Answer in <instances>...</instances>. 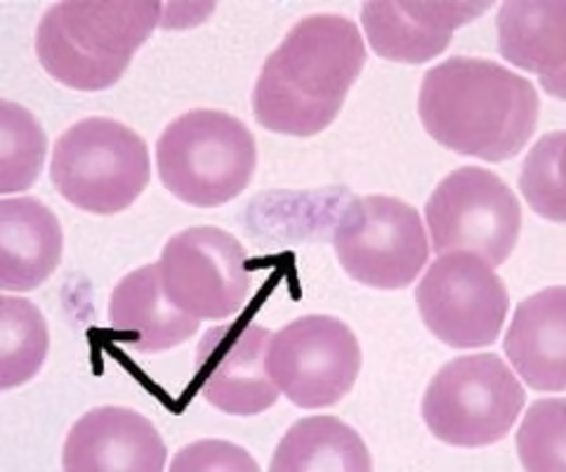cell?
I'll return each mask as SVG.
<instances>
[{
    "label": "cell",
    "instance_id": "6da1fadb",
    "mask_svg": "<svg viewBox=\"0 0 566 472\" xmlns=\"http://www.w3.org/2000/svg\"><path fill=\"white\" fill-rule=\"evenodd\" d=\"M364 64L357 24L340 14L305 17L260 69L253 91L258 124L279 135H318L340 114Z\"/></svg>",
    "mask_w": 566,
    "mask_h": 472
},
{
    "label": "cell",
    "instance_id": "7a4b0ae2",
    "mask_svg": "<svg viewBox=\"0 0 566 472\" xmlns=\"http://www.w3.org/2000/svg\"><path fill=\"white\" fill-rule=\"evenodd\" d=\"M536 87L510 69L451 57L422 78L418 114L434 143L455 154L501 164L517 156L538 124Z\"/></svg>",
    "mask_w": 566,
    "mask_h": 472
},
{
    "label": "cell",
    "instance_id": "3957f363",
    "mask_svg": "<svg viewBox=\"0 0 566 472\" xmlns=\"http://www.w3.org/2000/svg\"><path fill=\"white\" fill-rule=\"evenodd\" d=\"M156 0H64L35 31V52L45 72L74 91L112 87L161 24Z\"/></svg>",
    "mask_w": 566,
    "mask_h": 472
},
{
    "label": "cell",
    "instance_id": "277c9868",
    "mask_svg": "<svg viewBox=\"0 0 566 472\" xmlns=\"http://www.w3.org/2000/svg\"><path fill=\"white\" fill-rule=\"evenodd\" d=\"M156 166L172 197L197 208H216L251 185L258 166L255 137L232 114L187 112L158 137Z\"/></svg>",
    "mask_w": 566,
    "mask_h": 472
},
{
    "label": "cell",
    "instance_id": "5b68a950",
    "mask_svg": "<svg viewBox=\"0 0 566 472\" xmlns=\"http://www.w3.org/2000/svg\"><path fill=\"white\" fill-rule=\"evenodd\" d=\"M149 178L145 139L112 118L78 120L52 151V185L69 203L95 216L126 211L147 189Z\"/></svg>",
    "mask_w": 566,
    "mask_h": 472
},
{
    "label": "cell",
    "instance_id": "8992f818",
    "mask_svg": "<svg viewBox=\"0 0 566 472\" xmlns=\"http://www.w3.org/2000/svg\"><path fill=\"white\" fill-rule=\"evenodd\" d=\"M524 388L499 355L449 361L422 399L424 426L439 442L480 449L501 442L524 407Z\"/></svg>",
    "mask_w": 566,
    "mask_h": 472
},
{
    "label": "cell",
    "instance_id": "52a82bcc",
    "mask_svg": "<svg viewBox=\"0 0 566 472\" xmlns=\"http://www.w3.org/2000/svg\"><path fill=\"white\" fill-rule=\"evenodd\" d=\"M432 247L439 255L472 253L499 268L517 247L522 206L499 175L465 166L434 189L428 206Z\"/></svg>",
    "mask_w": 566,
    "mask_h": 472
},
{
    "label": "cell",
    "instance_id": "ba28073f",
    "mask_svg": "<svg viewBox=\"0 0 566 472\" xmlns=\"http://www.w3.org/2000/svg\"><path fill=\"white\" fill-rule=\"evenodd\" d=\"M333 249L354 282L380 291L413 284L430 255L418 211L392 197L349 201L333 230Z\"/></svg>",
    "mask_w": 566,
    "mask_h": 472
},
{
    "label": "cell",
    "instance_id": "9c48e42d",
    "mask_svg": "<svg viewBox=\"0 0 566 472\" xmlns=\"http://www.w3.org/2000/svg\"><path fill=\"white\" fill-rule=\"evenodd\" d=\"M416 303L434 338L455 349H476L499 338L510 295L486 260L472 253H447L422 276Z\"/></svg>",
    "mask_w": 566,
    "mask_h": 472
},
{
    "label": "cell",
    "instance_id": "30bf717a",
    "mask_svg": "<svg viewBox=\"0 0 566 472\" xmlns=\"http://www.w3.org/2000/svg\"><path fill=\"white\" fill-rule=\"evenodd\" d=\"M270 374L295 407H333L354 388L361 349L352 328L326 314H310L283 326L270 340Z\"/></svg>",
    "mask_w": 566,
    "mask_h": 472
},
{
    "label": "cell",
    "instance_id": "8fae6325",
    "mask_svg": "<svg viewBox=\"0 0 566 472\" xmlns=\"http://www.w3.org/2000/svg\"><path fill=\"white\" fill-rule=\"evenodd\" d=\"M158 268L168 298L197 319L232 317L251 293L245 249L218 227H189L170 237Z\"/></svg>",
    "mask_w": 566,
    "mask_h": 472
},
{
    "label": "cell",
    "instance_id": "7c38bea8",
    "mask_svg": "<svg viewBox=\"0 0 566 472\" xmlns=\"http://www.w3.org/2000/svg\"><path fill=\"white\" fill-rule=\"evenodd\" d=\"M270 328L239 319L210 328L197 347L193 388L210 407L232 416H255L276 405L279 388L270 374Z\"/></svg>",
    "mask_w": 566,
    "mask_h": 472
},
{
    "label": "cell",
    "instance_id": "4fadbf2b",
    "mask_svg": "<svg viewBox=\"0 0 566 472\" xmlns=\"http://www.w3.org/2000/svg\"><path fill=\"white\" fill-rule=\"evenodd\" d=\"M489 8L491 3L472 0H370L364 6L361 24L376 55L389 62L424 64L449 48L460 27Z\"/></svg>",
    "mask_w": 566,
    "mask_h": 472
},
{
    "label": "cell",
    "instance_id": "5bb4252c",
    "mask_svg": "<svg viewBox=\"0 0 566 472\" xmlns=\"http://www.w3.org/2000/svg\"><path fill=\"white\" fill-rule=\"evenodd\" d=\"M166 459V444L149 418L102 407L69 430L62 465L69 472H161Z\"/></svg>",
    "mask_w": 566,
    "mask_h": 472
},
{
    "label": "cell",
    "instance_id": "9a60e30c",
    "mask_svg": "<svg viewBox=\"0 0 566 472\" xmlns=\"http://www.w3.org/2000/svg\"><path fill=\"white\" fill-rule=\"evenodd\" d=\"M109 324L137 353L156 355L197 334L201 319L177 307L164 289L161 268L145 265L126 274L109 298Z\"/></svg>",
    "mask_w": 566,
    "mask_h": 472
},
{
    "label": "cell",
    "instance_id": "2e32d148",
    "mask_svg": "<svg viewBox=\"0 0 566 472\" xmlns=\"http://www.w3.org/2000/svg\"><path fill=\"white\" fill-rule=\"evenodd\" d=\"M505 355L528 388L566 390V289L553 286L522 301L505 336Z\"/></svg>",
    "mask_w": 566,
    "mask_h": 472
},
{
    "label": "cell",
    "instance_id": "e0dca14e",
    "mask_svg": "<svg viewBox=\"0 0 566 472\" xmlns=\"http://www.w3.org/2000/svg\"><path fill=\"white\" fill-rule=\"evenodd\" d=\"M501 55L536 74L545 93L564 99L566 91V3L564 0H512L499 12Z\"/></svg>",
    "mask_w": 566,
    "mask_h": 472
},
{
    "label": "cell",
    "instance_id": "ac0fdd59",
    "mask_svg": "<svg viewBox=\"0 0 566 472\" xmlns=\"http://www.w3.org/2000/svg\"><path fill=\"white\" fill-rule=\"evenodd\" d=\"M62 227L55 213L35 199L0 201V289L33 291L57 270Z\"/></svg>",
    "mask_w": 566,
    "mask_h": 472
},
{
    "label": "cell",
    "instance_id": "d6986e66",
    "mask_svg": "<svg viewBox=\"0 0 566 472\" xmlns=\"http://www.w3.org/2000/svg\"><path fill=\"white\" fill-rule=\"evenodd\" d=\"M272 472H368L374 461L361 437L340 418L314 416L297 421L279 442Z\"/></svg>",
    "mask_w": 566,
    "mask_h": 472
},
{
    "label": "cell",
    "instance_id": "ffe728a7",
    "mask_svg": "<svg viewBox=\"0 0 566 472\" xmlns=\"http://www.w3.org/2000/svg\"><path fill=\"white\" fill-rule=\"evenodd\" d=\"M50 334L41 310L27 298H0V390L29 382L48 357Z\"/></svg>",
    "mask_w": 566,
    "mask_h": 472
},
{
    "label": "cell",
    "instance_id": "44dd1931",
    "mask_svg": "<svg viewBox=\"0 0 566 472\" xmlns=\"http://www.w3.org/2000/svg\"><path fill=\"white\" fill-rule=\"evenodd\" d=\"M48 139L39 120L20 104L0 102V195L27 191L39 180Z\"/></svg>",
    "mask_w": 566,
    "mask_h": 472
},
{
    "label": "cell",
    "instance_id": "7402d4cb",
    "mask_svg": "<svg viewBox=\"0 0 566 472\" xmlns=\"http://www.w3.org/2000/svg\"><path fill=\"white\" fill-rule=\"evenodd\" d=\"M564 143L562 130L541 137L536 147L528 151L520 175V189L534 211L553 222L566 220L564 199Z\"/></svg>",
    "mask_w": 566,
    "mask_h": 472
},
{
    "label": "cell",
    "instance_id": "603a6c76",
    "mask_svg": "<svg viewBox=\"0 0 566 472\" xmlns=\"http://www.w3.org/2000/svg\"><path fill=\"white\" fill-rule=\"evenodd\" d=\"M517 451L524 470H566V401L541 399L528 409L517 432Z\"/></svg>",
    "mask_w": 566,
    "mask_h": 472
},
{
    "label": "cell",
    "instance_id": "cb8c5ba5",
    "mask_svg": "<svg viewBox=\"0 0 566 472\" xmlns=\"http://www.w3.org/2000/svg\"><path fill=\"white\" fill-rule=\"evenodd\" d=\"M170 470H258V463L234 444L197 442L175 457Z\"/></svg>",
    "mask_w": 566,
    "mask_h": 472
}]
</instances>
